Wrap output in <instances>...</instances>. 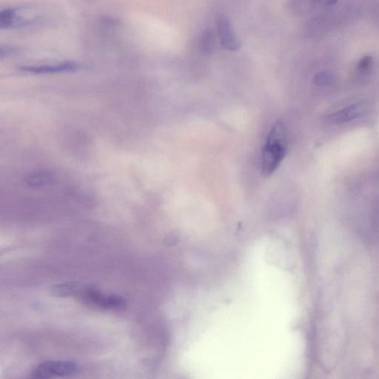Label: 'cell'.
Returning <instances> with one entry per match:
<instances>
[{"mask_svg": "<svg viewBox=\"0 0 379 379\" xmlns=\"http://www.w3.org/2000/svg\"><path fill=\"white\" fill-rule=\"evenodd\" d=\"M373 64L372 59L370 58H365L360 61L358 64V70L363 73H367L370 71Z\"/></svg>", "mask_w": 379, "mask_h": 379, "instance_id": "obj_11", "label": "cell"}, {"mask_svg": "<svg viewBox=\"0 0 379 379\" xmlns=\"http://www.w3.org/2000/svg\"><path fill=\"white\" fill-rule=\"evenodd\" d=\"M337 1L338 0H324V2L328 6L334 5Z\"/></svg>", "mask_w": 379, "mask_h": 379, "instance_id": "obj_12", "label": "cell"}, {"mask_svg": "<svg viewBox=\"0 0 379 379\" xmlns=\"http://www.w3.org/2000/svg\"><path fill=\"white\" fill-rule=\"evenodd\" d=\"M79 367L73 362L48 361L38 365L32 372L33 378L66 377L79 371Z\"/></svg>", "mask_w": 379, "mask_h": 379, "instance_id": "obj_4", "label": "cell"}, {"mask_svg": "<svg viewBox=\"0 0 379 379\" xmlns=\"http://www.w3.org/2000/svg\"><path fill=\"white\" fill-rule=\"evenodd\" d=\"M335 78L329 72H320L315 76L314 82L319 86H328L333 84Z\"/></svg>", "mask_w": 379, "mask_h": 379, "instance_id": "obj_10", "label": "cell"}, {"mask_svg": "<svg viewBox=\"0 0 379 379\" xmlns=\"http://www.w3.org/2000/svg\"><path fill=\"white\" fill-rule=\"evenodd\" d=\"M364 111L363 104H353L331 113L328 118V121L332 125L348 123L361 117Z\"/></svg>", "mask_w": 379, "mask_h": 379, "instance_id": "obj_7", "label": "cell"}, {"mask_svg": "<svg viewBox=\"0 0 379 379\" xmlns=\"http://www.w3.org/2000/svg\"><path fill=\"white\" fill-rule=\"evenodd\" d=\"M53 180V175L50 172H36L28 175L26 182L31 187H43L51 184Z\"/></svg>", "mask_w": 379, "mask_h": 379, "instance_id": "obj_8", "label": "cell"}, {"mask_svg": "<svg viewBox=\"0 0 379 379\" xmlns=\"http://www.w3.org/2000/svg\"><path fill=\"white\" fill-rule=\"evenodd\" d=\"M78 288L77 284L64 283L53 286L51 292L53 296L58 297L74 296Z\"/></svg>", "mask_w": 379, "mask_h": 379, "instance_id": "obj_9", "label": "cell"}, {"mask_svg": "<svg viewBox=\"0 0 379 379\" xmlns=\"http://www.w3.org/2000/svg\"><path fill=\"white\" fill-rule=\"evenodd\" d=\"M218 32L222 47L229 51H237L241 48V44L237 39L229 17L225 14H220L217 20Z\"/></svg>", "mask_w": 379, "mask_h": 379, "instance_id": "obj_5", "label": "cell"}, {"mask_svg": "<svg viewBox=\"0 0 379 379\" xmlns=\"http://www.w3.org/2000/svg\"><path fill=\"white\" fill-rule=\"evenodd\" d=\"M75 297L85 306L102 308L121 310L126 307V300L118 295H108L91 288H78Z\"/></svg>", "mask_w": 379, "mask_h": 379, "instance_id": "obj_2", "label": "cell"}, {"mask_svg": "<svg viewBox=\"0 0 379 379\" xmlns=\"http://www.w3.org/2000/svg\"><path fill=\"white\" fill-rule=\"evenodd\" d=\"M36 15L33 16L32 9L29 8H9L2 10L0 13V28L11 29L28 26L39 20Z\"/></svg>", "mask_w": 379, "mask_h": 379, "instance_id": "obj_3", "label": "cell"}, {"mask_svg": "<svg viewBox=\"0 0 379 379\" xmlns=\"http://www.w3.org/2000/svg\"><path fill=\"white\" fill-rule=\"evenodd\" d=\"M286 129L282 122L278 121L269 133L265 142L261 161L263 177L271 176L287 155Z\"/></svg>", "mask_w": 379, "mask_h": 379, "instance_id": "obj_1", "label": "cell"}, {"mask_svg": "<svg viewBox=\"0 0 379 379\" xmlns=\"http://www.w3.org/2000/svg\"><path fill=\"white\" fill-rule=\"evenodd\" d=\"M81 66L74 62H63L51 65L23 66L19 68L22 72L33 74H48L72 72L80 70Z\"/></svg>", "mask_w": 379, "mask_h": 379, "instance_id": "obj_6", "label": "cell"}]
</instances>
